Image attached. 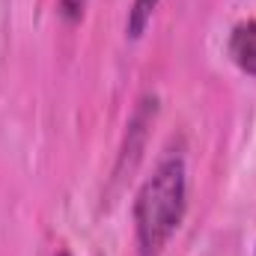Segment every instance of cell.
<instances>
[{
  "mask_svg": "<svg viewBox=\"0 0 256 256\" xmlns=\"http://www.w3.org/2000/svg\"><path fill=\"white\" fill-rule=\"evenodd\" d=\"M230 57L242 72L256 78V18L254 21H242L232 27L230 33Z\"/></svg>",
  "mask_w": 256,
  "mask_h": 256,
  "instance_id": "7a4b0ae2",
  "label": "cell"
},
{
  "mask_svg": "<svg viewBox=\"0 0 256 256\" xmlns=\"http://www.w3.org/2000/svg\"><path fill=\"white\" fill-rule=\"evenodd\" d=\"M90 0H60V12H63L68 21H80L84 12H86Z\"/></svg>",
  "mask_w": 256,
  "mask_h": 256,
  "instance_id": "277c9868",
  "label": "cell"
},
{
  "mask_svg": "<svg viewBox=\"0 0 256 256\" xmlns=\"http://www.w3.org/2000/svg\"><path fill=\"white\" fill-rule=\"evenodd\" d=\"M54 256H72V254H68V250H60V254H54Z\"/></svg>",
  "mask_w": 256,
  "mask_h": 256,
  "instance_id": "5b68a950",
  "label": "cell"
},
{
  "mask_svg": "<svg viewBox=\"0 0 256 256\" xmlns=\"http://www.w3.org/2000/svg\"><path fill=\"white\" fill-rule=\"evenodd\" d=\"M188 208V167L179 152L164 155L134 196L137 256H164Z\"/></svg>",
  "mask_w": 256,
  "mask_h": 256,
  "instance_id": "6da1fadb",
  "label": "cell"
},
{
  "mask_svg": "<svg viewBox=\"0 0 256 256\" xmlns=\"http://www.w3.org/2000/svg\"><path fill=\"white\" fill-rule=\"evenodd\" d=\"M158 3H161V0H134V3H131L128 21H126L128 39H140V36L146 33V27H149L152 15H155V9H158Z\"/></svg>",
  "mask_w": 256,
  "mask_h": 256,
  "instance_id": "3957f363",
  "label": "cell"
}]
</instances>
